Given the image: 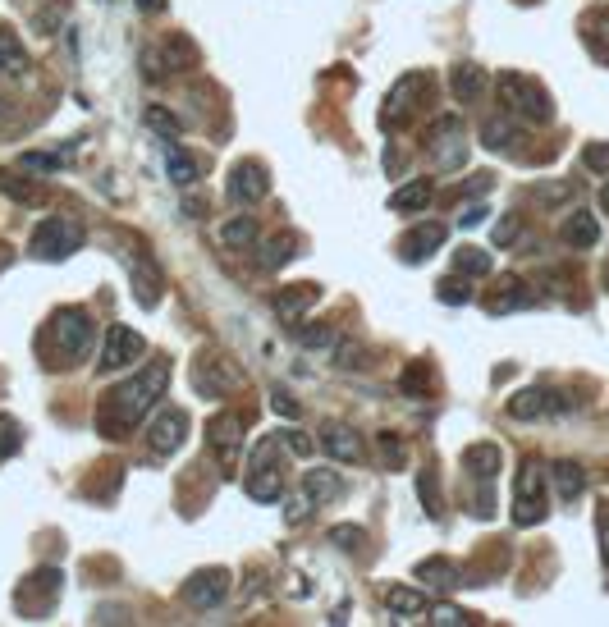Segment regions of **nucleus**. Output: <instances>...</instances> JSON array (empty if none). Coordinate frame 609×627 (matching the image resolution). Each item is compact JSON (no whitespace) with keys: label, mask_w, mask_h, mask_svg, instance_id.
Wrapping results in <instances>:
<instances>
[{"label":"nucleus","mask_w":609,"mask_h":627,"mask_svg":"<svg viewBox=\"0 0 609 627\" xmlns=\"http://www.w3.org/2000/svg\"><path fill=\"white\" fill-rule=\"evenodd\" d=\"M165 385H170V362H147L142 376H133L129 385H120V390L106 399V408H101V431L115 435V440H120L124 431H133V426L142 422V412L156 408Z\"/></svg>","instance_id":"obj_1"},{"label":"nucleus","mask_w":609,"mask_h":627,"mask_svg":"<svg viewBox=\"0 0 609 627\" xmlns=\"http://www.w3.org/2000/svg\"><path fill=\"white\" fill-rule=\"evenodd\" d=\"M500 97L513 115H522L527 124H550L555 119V101L536 78L527 74H500Z\"/></svg>","instance_id":"obj_2"},{"label":"nucleus","mask_w":609,"mask_h":627,"mask_svg":"<svg viewBox=\"0 0 609 627\" xmlns=\"http://www.w3.org/2000/svg\"><path fill=\"white\" fill-rule=\"evenodd\" d=\"M92 335H97V325H92V316H87L83 307H65V312H55L51 330H46V339L60 344V357H65L69 367L92 353Z\"/></svg>","instance_id":"obj_3"},{"label":"nucleus","mask_w":609,"mask_h":627,"mask_svg":"<svg viewBox=\"0 0 609 627\" xmlns=\"http://www.w3.org/2000/svg\"><path fill=\"white\" fill-rule=\"evenodd\" d=\"M28 248H33L37 261H65V257H74V252L83 248V229L69 225L65 216H46V220H37Z\"/></svg>","instance_id":"obj_4"},{"label":"nucleus","mask_w":609,"mask_h":627,"mask_svg":"<svg viewBox=\"0 0 609 627\" xmlns=\"http://www.w3.org/2000/svg\"><path fill=\"white\" fill-rule=\"evenodd\" d=\"M550 513V499H545V472L536 463H522L518 481H513V522L518 527H536Z\"/></svg>","instance_id":"obj_5"},{"label":"nucleus","mask_w":609,"mask_h":627,"mask_svg":"<svg viewBox=\"0 0 609 627\" xmlns=\"http://www.w3.org/2000/svg\"><path fill=\"white\" fill-rule=\"evenodd\" d=\"M142 353H147V344H142V335L133 325H110L97 367H101V376H106V371H129L133 362H142Z\"/></svg>","instance_id":"obj_6"},{"label":"nucleus","mask_w":609,"mask_h":627,"mask_svg":"<svg viewBox=\"0 0 609 627\" xmlns=\"http://www.w3.org/2000/svg\"><path fill=\"white\" fill-rule=\"evenodd\" d=\"M225 193H229V202H234V206H257L261 197L271 193V179H266V165H257V161H239L234 170H229Z\"/></svg>","instance_id":"obj_7"},{"label":"nucleus","mask_w":609,"mask_h":627,"mask_svg":"<svg viewBox=\"0 0 609 627\" xmlns=\"http://www.w3.org/2000/svg\"><path fill=\"white\" fill-rule=\"evenodd\" d=\"M207 440L220 454V463L234 467L239 463V449H243V417L239 412H216V417L207 422Z\"/></svg>","instance_id":"obj_8"},{"label":"nucleus","mask_w":609,"mask_h":627,"mask_svg":"<svg viewBox=\"0 0 609 627\" xmlns=\"http://www.w3.org/2000/svg\"><path fill=\"white\" fill-rule=\"evenodd\" d=\"M225 591H229V573H225V568H202V573H193L184 582V605L216 609L220 600H225Z\"/></svg>","instance_id":"obj_9"},{"label":"nucleus","mask_w":609,"mask_h":627,"mask_svg":"<svg viewBox=\"0 0 609 627\" xmlns=\"http://www.w3.org/2000/svg\"><path fill=\"white\" fill-rule=\"evenodd\" d=\"M188 435V417L179 408H165L152 417V426H147V444H152V454H174L179 444H184Z\"/></svg>","instance_id":"obj_10"},{"label":"nucleus","mask_w":609,"mask_h":627,"mask_svg":"<svg viewBox=\"0 0 609 627\" xmlns=\"http://www.w3.org/2000/svg\"><path fill=\"white\" fill-rule=\"evenodd\" d=\"M316 444H321L335 463H362V435L353 431V426H344V422H326Z\"/></svg>","instance_id":"obj_11"},{"label":"nucleus","mask_w":609,"mask_h":627,"mask_svg":"<svg viewBox=\"0 0 609 627\" xmlns=\"http://www.w3.org/2000/svg\"><path fill=\"white\" fill-rule=\"evenodd\" d=\"M564 394H550V390H522L509 399V417L513 422H532V417H545V412H564Z\"/></svg>","instance_id":"obj_12"},{"label":"nucleus","mask_w":609,"mask_h":627,"mask_svg":"<svg viewBox=\"0 0 609 627\" xmlns=\"http://www.w3.org/2000/svg\"><path fill=\"white\" fill-rule=\"evenodd\" d=\"M445 234H449V229L440 225V220H426V225H417L413 234L399 243V257L408 261V266H417V261H426L435 248H440V243H445Z\"/></svg>","instance_id":"obj_13"},{"label":"nucleus","mask_w":609,"mask_h":627,"mask_svg":"<svg viewBox=\"0 0 609 627\" xmlns=\"http://www.w3.org/2000/svg\"><path fill=\"white\" fill-rule=\"evenodd\" d=\"M316 303H321V284H294V289L275 293V316L280 321H303Z\"/></svg>","instance_id":"obj_14"},{"label":"nucleus","mask_w":609,"mask_h":627,"mask_svg":"<svg viewBox=\"0 0 609 627\" xmlns=\"http://www.w3.org/2000/svg\"><path fill=\"white\" fill-rule=\"evenodd\" d=\"M559 238H564L568 248H596L600 243V220L591 211H573V216L559 225Z\"/></svg>","instance_id":"obj_15"},{"label":"nucleus","mask_w":609,"mask_h":627,"mask_svg":"<svg viewBox=\"0 0 609 627\" xmlns=\"http://www.w3.org/2000/svg\"><path fill=\"white\" fill-rule=\"evenodd\" d=\"M248 495L257 504H275L284 495V476L275 463H261V467H248Z\"/></svg>","instance_id":"obj_16"},{"label":"nucleus","mask_w":609,"mask_h":627,"mask_svg":"<svg viewBox=\"0 0 609 627\" xmlns=\"http://www.w3.org/2000/svg\"><path fill=\"white\" fill-rule=\"evenodd\" d=\"M431 179H408L403 188H394L390 193V211H399V216H413V211H422L426 202H431Z\"/></svg>","instance_id":"obj_17"},{"label":"nucleus","mask_w":609,"mask_h":627,"mask_svg":"<svg viewBox=\"0 0 609 627\" xmlns=\"http://www.w3.org/2000/svg\"><path fill=\"white\" fill-rule=\"evenodd\" d=\"M463 467L477 476L481 486H490V481L500 476V449H495V444H472L468 454H463Z\"/></svg>","instance_id":"obj_18"},{"label":"nucleus","mask_w":609,"mask_h":627,"mask_svg":"<svg viewBox=\"0 0 609 627\" xmlns=\"http://www.w3.org/2000/svg\"><path fill=\"white\" fill-rule=\"evenodd\" d=\"M449 87H454V101H477L481 92H486V69L481 65H454V74H449Z\"/></svg>","instance_id":"obj_19"},{"label":"nucleus","mask_w":609,"mask_h":627,"mask_svg":"<svg viewBox=\"0 0 609 627\" xmlns=\"http://www.w3.org/2000/svg\"><path fill=\"white\" fill-rule=\"evenodd\" d=\"M550 481H555V495L564 499V504H573V499L587 490V472H582L577 463H568V458L550 467Z\"/></svg>","instance_id":"obj_20"},{"label":"nucleus","mask_w":609,"mask_h":627,"mask_svg":"<svg viewBox=\"0 0 609 627\" xmlns=\"http://www.w3.org/2000/svg\"><path fill=\"white\" fill-rule=\"evenodd\" d=\"M385 609L399 618H422L431 605H426V595L413 591V586H390V591H385Z\"/></svg>","instance_id":"obj_21"},{"label":"nucleus","mask_w":609,"mask_h":627,"mask_svg":"<svg viewBox=\"0 0 609 627\" xmlns=\"http://www.w3.org/2000/svg\"><path fill=\"white\" fill-rule=\"evenodd\" d=\"M23 69H28L23 42L10 33V28H0V78H23Z\"/></svg>","instance_id":"obj_22"},{"label":"nucleus","mask_w":609,"mask_h":627,"mask_svg":"<svg viewBox=\"0 0 609 627\" xmlns=\"http://www.w3.org/2000/svg\"><path fill=\"white\" fill-rule=\"evenodd\" d=\"M165 170H170V179L179 188H188V184L202 179V161H197L193 152H184V147H170V152H165Z\"/></svg>","instance_id":"obj_23"},{"label":"nucleus","mask_w":609,"mask_h":627,"mask_svg":"<svg viewBox=\"0 0 609 627\" xmlns=\"http://www.w3.org/2000/svg\"><path fill=\"white\" fill-rule=\"evenodd\" d=\"M490 266H495V261H490L486 248H458V252H454V271L468 275V280H486Z\"/></svg>","instance_id":"obj_24"},{"label":"nucleus","mask_w":609,"mask_h":627,"mask_svg":"<svg viewBox=\"0 0 609 627\" xmlns=\"http://www.w3.org/2000/svg\"><path fill=\"white\" fill-rule=\"evenodd\" d=\"M303 490L312 495V504H326V499L344 495V481H339L335 472H307L303 476Z\"/></svg>","instance_id":"obj_25"},{"label":"nucleus","mask_w":609,"mask_h":627,"mask_svg":"<svg viewBox=\"0 0 609 627\" xmlns=\"http://www.w3.org/2000/svg\"><path fill=\"white\" fill-rule=\"evenodd\" d=\"M252 238H257V220L252 216H234L220 225V243L225 248H252Z\"/></svg>","instance_id":"obj_26"},{"label":"nucleus","mask_w":609,"mask_h":627,"mask_svg":"<svg viewBox=\"0 0 609 627\" xmlns=\"http://www.w3.org/2000/svg\"><path fill=\"white\" fill-rule=\"evenodd\" d=\"M522 303H527V284H522V280H504L500 293H490V298H486V307H490L495 316H500V312H513V307H522Z\"/></svg>","instance_id":"obj_27"},{"label":"nucleus","mask_w":609,"mask_h":627,"mask_svg":"<svg viewBox=\"0 0 609 627\" xmlns=\"http://www.w3.org/2000/svg\"><path fill=\"white\" fill-rule=\"evenodd\" d=\"M481 142H486V147H495V152H504V147H513V142H518V129H513L509 119H486V124H481Z\"/></svg>","instance_id":"obj_28"},{"label":"nucleus","mask_w":609,"mask_h":627,"mask_svg":"<svg viewBox=\"0 0 609 627\" xmlns=\"http://www.w3.org/2000/svg\"><path fill=\"white\" fill-rule=\"evenodd\" d=\"M587 46H591V55H596L600 65H609V14L587 19Z\"/></svg>","instance_id":"obj_29"},{"label":"nucleus","mask_w":609,"mask_h":627,"mask_svg":"<svg viewBox=\"0 0 609 627\" xmlns=\"http://www.w3.org/2000/svg\"><path fill=\"white\" fill-rule=\"evenodd\" d=\"M294 339H298L303 348H335V344H339V335L330 330V325H298Z\"/></svg>","instance_id":"obj_30"},{"label":"nucleus","mask_w":609,"mask_h":627,"mask_svg":"<svg viewBox=\"0 0 609 627\" xmlns=\"http://www.w3.org/2000/svg\"><path fill=\"white\" fill-rule=\"evenodd\" d=\"M376 440H381V463L390 467V472H399V467L408 463V444H403L399 435H390V431H381Z\"/></svg>","instance_id":"obj_31"},{"label":"nucleus","mask_w":609,"mask_h":627,"mask_svg":"<svg viewBox=\"0 0 609 627\" xmlns=\"http://www.w3.org/2000/svg\"><path fill=\"white\" fill-rule=\"evenodd\" d=\"M326 541L339 545V550H358V545H367V531L353 527V522H339V527L326 531Z\"/></svg>","instance_id":"obj_32"},{"label":"nucleus","mask_w":609,"mask_h":627,"mask_svg":"<svg viewBox=\"0 0 609 627\" xmlns=\"http://www.w3.org/2000/svg\"><path fill=\"white\" fill-rule=\"evenodd\" d=\"M142 124L156 129V133H165V138H179V119H174L165 106H147V110H142Z\"/></svg>","instance_id":"obj_33"},{"label":"nucleus","mask_w":609,"mask_h":627,"mask_svg":"<svg viewBox=\"0 0 609 627\" xmlns=\"http://www.w3.org/2000/svg\"><path fill=\"white\" fill-rule=\"evenodd\" d=\"M472 298V284H468V275H449L445 284H440V303H449V307H463Z\"/></svg>","instance_id":"obj_34"},{"label":"nucleus","mask_w":609,"mask_h":627,"mask_svg":"<svg viewBox=\"0 0 609 627\" xmlns=\"http://www.w3.org/2000/svg\"><path fill=\"white\" fill-rule=\"evenodd\" d=\"M417 577H435V586H463V577H458L445 559H426L422 568H417Z\"/></svg>","instance_id":"obj_35"},{"label":"nucleus","mask_w":609,"mask_h":627,"mask_svg":"<svg viewBox=\"0 0 609 627\" xmlns=\"http://www.w3.org/2000/svg\"><path fill=\"white\" fill-rule=\"evenodd\" d=\"M307 513H312V495H307V490H298V495L284 499V522H289V527L307 522Z\"/></svg>","instance_id":"obj_36"},{"label":"nucleus","mask_w":609,"mask_h":627,"mask_svg":"<svg viewBox=\"0 0 609 627\" xmlns=\"http://www.w3.org/2000/svg\"><path fill=\"white\" fill-rule=\"evenodd\" d=\"M0 188H5V193H10L14 202H28V206L42 202V193H46L42 184H19V179H0Z\"/></svg>","instance_id":"obj_37"},{"label":"nucleus","mask_w":609,"mask_h":627,"mask_svg":"<svg viewBox=\"0 0 609 627\" xmlns=\"http://www.w3.org/2000/svg\"><path fill=\"white\" fill-rule=\"evenodd\" d=\"M399 390L413 394V399H422V394H426V367H422V362H413V367L403 371V376H399Z\"/></svg>","instance_id":"obj_38"},{"label":"nucleus","mask_w":609,"mask_h":627,"mask_svg":"<svg viewBox=\"0 0 609 627\" xmlns=\"http://www.w3.org/2000/svg\"><path fill=\"white\" fill-rule=\"evenodd\" d=\"M582 165L591 174H609V142H591L587 152H582Z\"/></svg>","instance_id":"obj_39"},{"label":"nucleus","mask_w":609,"mask_h":627,"mask_svg":"<svg viewBox=\"0 0 609 627\" xmlns=\"http://www.w3.org/2000/svg\"><path fill=\"white\" fill-rule=\"evenodd\" d=\"M289 257H294V238H284V234H280V238L271 243V248H266V266L275 271V266H284Z\"/></svg>","instance_id":"obj_40"},{"label":"nucleus","mask_w":609,"mask_h":627,"mask_svg":"<svg viewBox=\"0 0 609 627\" xmlns=\"http://www.w3.org/2000/svg\"><path fill=\"white\" fill-rule=\"evenodd\" d=\"M417 490H422V504H426V513H431V518H440V490L431 486V476H417Z\"/></svg>","instance_id":"obj_41"},{"label":"nucleus","mask_w":609,"mask_h":627,"mask_svg":"<svg viewBox=\"0 0 609 627\" xmlns=\"http://www.w3.org/2000/svg\"><path fill=\"white\" fill-rule=\"evenodd\" d=\"M431 623H440V627H463L468 623V614L463 609H454V605H435V618Z\"/></svg>","instance_id":"obj_42"},{"label":"nucleus","mask_w":609,"mask_h":627,"mask_svg":"<svg viewBox=\"0 0 609 627\" xmlns=\"http://www.w3.org/2000/svg\"><path fill=\"white\" fill-rule=\"evenodd\" d=\"M271 408L280 412V417H298V399L289 390H271Z\"/></svg>","instance_id":"obj_43"},{"label":"nucleus","mask_w":609,"mask_h":627,"mask_svg":"<svg viewBox=\"0 0 609 627\" xmlns=\"http://www.w3.org/2000/svg\"><path fill=\"white\" fill-rule=\"evenodd\" d=\"M23 170H60V156H46V152H23Z\"/></svg>","instance_id":"obj_44"},{"label":"nucleus","mask_w":609,"mask_h":627,"mask_svg":"<svg viewBox=\"0 0 609 627\" xmlns=\"http://www.w3.org/2000/svg\"><path fill=\"white\" fill-rule=\"evenodd\" d=\"M486 216H490V206L477 202V206H468V211L458 216V225H463V229H477V225H486Z\"/></svg>","instance_id":"obj_45"},{"label":"nucleus","mask_w":609,"mask_h":627,"mask_svg":"<svg viewBox=\"0 0 609 627\" xmlns=\"http://www.w3.org/2000/svg\"><path fill=\"white\" fill-rule=\"evenodd\" d=\"M358 344H344V348H339V367H344V371H358L362 367V362H358Z\"/></svg>","instance_id":"obj_46"},{"label":"nucleus","mask_w":609,"mask_h":627,"mask_svg":"<svg viewBox=\"0 0 609 627\" xmlns=\"http://www.w3.org/2000/svg\"><path fill=\"white\" fill-rule=\"evenodd\" d=\"M284 440L294 444V454H312V449H316V444H312V440H307V435H303V431H289V435H284Z\"/></svg>","instance_id":"obj_47"},{"label":"nucleus","mask_w":609,"mask_h":627,"mask_svg":"<svg viewBox=\"0 0 609 627\" xmlns=\"http://www.w3.org/2000/svg\"><path fill=\"white\" fill-rule=\"evenodd\" d=\"M518 238V220H504L500 229H495V243H513Z\"/></svg>","instance_id":"obj_48"},{"label":"nucleus","mask_w":609,"mask_h":627,"mask_svg":"<svg viewBox=\"0 0 609 627\" xmlns=\"http://www.w3.org/2000/svg\"><path fill=\"white\" fill-rule=\"evenodd\" d=\"M463 193H490V174H472V184Z\"/></svg>","instance_id":"obj_49"},{"label":"nucleus","mask_w":609,"mask_h":627,"mask_svg":"<svg viewBox=\"0 0 609 627\" xmlns=\"http://www.w3.org/2000/svg\"><path fill=\"white\" fill-rule=\"evenodd\" d=\"M133 5H138V10H147V14H161L170 0H133Z\"/></svg>","instance_id":"obj_50"},{"label":"nucleus","mask_w":609,"mask_h":627,"mask_svg":"<svg viewBox=\"0 0 609 627\" xmlns=\"http://www.w3.org/2000/svg\"><path fill=\"white\" fill-rule=\"evenodd\" d=\"M600 550H605V563H609V522L600 527Z\"/></svg>","instance_id":"obj_51"},{"label":"nucleus","mask_w":609,"mask_h":627,"mask_svg":"<svg viewBox=\"0 0 609 627\" xmlns=\"http://www.w3.org/2000/svg\"><path fill=\"white\" fill-rule=\"evenodd\" d=\"M5 119H10V101L0 97V124H5Z\"/></svg>","instance_id":"obj_52"},{"label":"nucleus","mask_w":609,"mask_h":627,"mask_svg":"<svg viewBox=\"0 0 609 627\" xmlns=\"http://www.w3.org/2000/svg\"><path fill=\"white\" fill-rule=\"evenodd\" d=\"M600 202H605V211H609V184H605V193H600Z\"/></svg>","instance_id":"obj_53"}]
</instances>
